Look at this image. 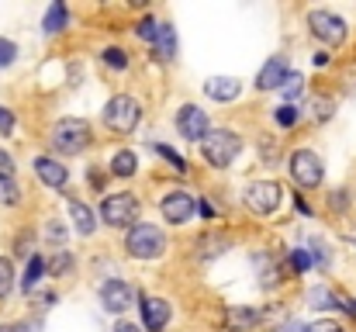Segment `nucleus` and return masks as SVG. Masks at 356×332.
Listing matches in <instances>:
<instances>
[{
	"label": "nucleus",
	"instance_id": "1",
	"mask_svg": "<svg viewBox=\"0 0 356 332\" xmlns=\"http://www.w3.org/2000/svg\"><path fill=\"white\" fill-rule=\"evenodd\" d=\"M94 142V132H90V121L83 118H59L52 128H49V145L59 156H80L87 152V145Z\"/></svg>",
	"mask_w": 356,
	"mask_h": 332
},
{
	"label": "nucleus",
	"instance_id": "2",
	"mask_svg": "<svg viewBox=\"0 0 356 332\" xmlns=\"http://www.w3.org/2000/svg\"><path fill=\"white\" fill-rule=\"evenodd\" d=\"M166 249H170V242H166V232H163L159 225L138 221V225H131V228L124 232V253H128L131 260L152 263V260H159Z\"/></svg>",
	"mask_w": 356,
	"mask_h": 332
},
{
	"label": "nucleus",
	"instance_id": "3",
	"mask_svg": "<svg viewBox=\"0 0 356 332\" xmlns=\"http://www.w3.org/2000/svg\"><path fill=\"white\" fill-rule=\"evenodd\" d=\"M238 152H242V139L236 128H211L208 139L201 142V156L215 170H229L238 159Z\"/></svg>",
	"mask_w": 356,
	"mask_h": 332
},
{
	"label": "nucleus",
	"instance_id": "4",
	"mask_svg": "<svg viewBox=\"0 0 356 332\" xmlns=\"http://www.w3.org/2000/svg\"><path fill=\"white\" fill-rule=\"evenodd\" d=\"M138 215H142V201H138V194H131V191H115V194H108L104 201H101V212H97V219L104 221L108 228H131V225H138Z\"/></svg>",
	"mask_w": 356,
	"mask_h": 332
},
{
	"label": "nucleus",
	"instance_id": "5",
	"mask_svg": "<svg viewBox=\"0 0 356 332\" xmlns=\"http://www.w3.org/2000/svg\"><path fill=\"white\" fill-rule=\"evenodd\" d=\"M287 173H291V180L301 191H315L325 180V163H322V156L315 149H294L287 156Z\"/></svg>",
	"mask_w": 356,
	"mask_h": 332
},
{
	"label": "nucleus",
	"instance_id": "6",
	"mask_svg": "<svg viewBox=\"0 0 356 332\" xmlns=\"http://www.w3.org/2000/svg\"><path fill=\"white\" fill-rule=\"evenodd\" d=\"M138 121H142V104L131 94H115L104 104V125L115 135H131L138 128Z\"/></svg>",
	"mask_w": 356,
	"mask_h": 332
},
{
	"label": "nucleus",
	"instance_id": "7",
	"mask_svg": "<svg viewBox=\"0 0 356 332\" xmlns=\"http://www.w3.org/2000/svg\"><path fill=\"white\" fill-rule=\"evenodd\" d=\"M284 198H287V191H284V184H277V180H252L245 191H242V201H245V208L252 212V215H273L280 205H284Z\"/></svg>",
	"mask_w": 356,
	"mask_h": 332
},
{
	"label": "nucleus",
	"instance_id": "8",
	"mask_svg": "<svg viewBox=\"0 0 356 332\" xmlns=\"http://www.w3.org/2000/svg\"><path fill=\"white\" fill-rule=\"evenodd\" d=\"M308 31H312L322 45H329V49H339V45L346 42V35H350L346 21H343L339 14H332V10H322V7L308 10Z\"/></svg>",
	"mask_w": 356,
	"mask_h": 332
},
{
	"label": "nucleus",
	"instance_id": "9",
	"mask_svg": "<svg viewBox=\"0 0 356 332\" xmlns=\"http://www.w3.org/2000/svg\"><path fill=\"white\" fill-rule=\"evenodd\" d=\"M194 212H197V198H194L191 191H184V187H173V191H166V194L159 198V215H163L166 225H173V228L187 225V221L194 219Z\"/></svg>",
	"mask_w": 356,
	"mask_h": 332
},
{
	"label": "nucleus",
	"instance_id": "10",
	"mask_svg": "<svg viewBox=\"0 0 356 332\" xmlns=\"http://www.w3.org/2000/svg\"><path fill=\"white\" fill-rule=\"evenodd\" d=\"M177 132H180L187 142L201 145V142L208 139V132H211V118H208V111L197 108V104H184V108L177 111Z\"/></svg>",
	"mask_w": 356,
	"mask_h": 332
},
{
	"label": "nucleus",
	"instance_id": "11",
	"mask_svg": "<svg viewBox=\"0 0 356 332\" xmlns=\"http://www.w3.org/2000/svg\"><path fill=\"white\" fill-rule=\"evenodd\" d=\"M138 315H142V329L145 332H163L170 326V301L166 298H156V294H138Z\"/></svg>",
	"mask_w": 356,
	"mask_h": 332
},
{
	"label": "nucleus",
	"instance_id": "12",
	"mask_svg": "<svg viewBox=\"0 0 356 332\" xmlns=\"http://www.w3.org/2000/svg\"><path fill=\"white\" fill-rule=\"evenodd\" d=\"M101 305H104V312H111V315L128 312V308L135 305V291H131V284L121 280V277L104 280V284H101Z\"/></svg>",
	"mask_w": 356,
	"mask_h": 332
},
{
	"label": "nucleus",
	"instance_id": "13",
	"mask_svg": "<svg viewBox=\"0 0 356 332\" xmlns=\"http://www.w3.org/2000/svg\"><path fill=\"white\" fill-rule=\"evenodd\" d=\"M35 177L49 187V191H66V184H70V170L56 159V156H35Z\"/></svg>",
	"mask_w": 356,
	"mask_h": 332
},
{
	"label": "nucleus",
	"instance_id": "14",
	"mask_svg": "<svg viewBox=\"0 0 356 332\" xmlns=\"http://www.w3.org/2000/svg\"><path fill=\"white\" fill-rule=\"evenodd\" d=\"M287 73H291L287 56H270V59L259 66V73H256V90H263V94L280 90V84L287 80Z\"/></svg>",
	"mask_w": 356,
	"mask_h": 332
},
{
	"label": "nucleus",
	"instance_id": "15",
	"mask_svg": "<svg viewBox=\"0 0 356 332\" xmlns=\"http://www.w3.org/2000/svg\"><path fill=\"white\" fill-rule=\"evenodd\" d=\"M259 322H263V312L252 305H229L222 312V326L229 332H252Z\"/></svg>",
	"mask_w": 356,
	"mask_h": 332
},
{
	"label": "nucleus",
	"instance_id": "16",
	"mask_svg": "<svg viewBox=\"0 0 356 332\" xmlns=\"http://www.w3.org/2000/svg\"><path fill=\"white\" fill-rule=\"evenodd\" d=\"M238 94H242V84H238L236 77H208V80H204V97H211V101H218V104L236 101Z\"/></svg>",
	"mask_w": 356,
	"mask_h": 332
},
{
	"label": "nucleus",
	"instance_id": "17",
	"mask_svg": "<svg viewBox=\"0 0 356 332\" xmlns=\"http://www.w3.org/2000/svg\"><path fill=\"white\" fill-rule=\"evenodd\" d=\"M70 219H73V228H76L80 235H87V239H90V235L97 232V225H101V221H97V212H94L87 201H80V198H70Z\"/></svg>",
	"mask_w": 356,
	"mask_h": 332
},
{
	"label": "nucleus",
	"instance_id": "18",
	"mask_svg": "<svg viewBox=\"0 0 356 332\" xmlns=\"http://www.w3.org/2000/svg\"><path fill=\"white\" fill-rule=\"evenodd\" d=\"M45 270H49L45 256H42V253H31V256H28V263H24V277H21V291H24L28 298L38 291V284H42Z\"/></svg>",
	"mask_w": 356,
	"mask_h": 332
},
{
	"label": "nucleus",
	"instance_id": "19",
	"mask_svg": "<svg viewBox=\"0 0 356 332\" xmlns=\"http://www.w3.org/2000/svg\"><path fill=\"white\" fill-rule=\"evenodd\" d=\"M256 267H259V287L263 291H273L284 277H280V260L270 256V253H259L256 256Z\"/></svg>",
	"mask_w": 356,
	"mask_h": 332
},
{
	"label": "nucleus",
	"instance_id": "20",
	"mask_svg": "<svg viewBox=\"0 0 356 332\" xmlns=\"http://www.w3.org/2000/svg\"><path fill=\"white\" fill-rule=\"evenodd\" d=\"M152 56L159 63H173L177 59V31H173V24H159V38H156Z\"/></svg>",
	"mask_w": 356,
	"mask_h": 332
},
{
	"label": "nucleus",
	"instance_id": "21",
	"mask_svg": "<svg viewBox=\"0 0 356 332\" xmlns=\"http://www.w3.org/2000/svg\"><path fill=\"white\" fill-rule=\"evenodd\" d=\"M229 239L225 235H218V232H208V235H201L197 242H194V249H197V256L201 260H215V256H222V253H229Z\"/></svg>",
	"mask_w": 356,
	"mask_h": 332
},
{
	"label": "nucleus",
	"instance_id": "22",
	"mask_svg": "<svg viewBox=\"0 0 356 332\" xmlns=\"http://www.w3.org/2000/svg\"><path fill=\"white\" fill-rule=\"evenodd\" d=\"M135 170H138V156H135L131 149H118V152L111 156V163H108V173H111V177H121V180L135 177Z\"/></svg>",
	"mask_w": 356,
	"mask_h": 332
},
{
	"label": "nucleus",
	"instance_id": "23",
	"mask_svg": "<svg viewBox=\"0 0 356 332\" xmlns=\"http://www.w3.org/2000/svg\"><path fill=\"white\" fill-rule=\"evenodd\" d=\"M66 21H70V7H66L63 0H56V3H49V10H45V17H42V31H45V35H59V31L66 28Z\"/></svg>",
	"mask_w": 356,
	"mask_h": 332
},
{
	"label": "nucleus",
	"instance_id": "24",
	"mask_svg": "<svg viewBox=\"0 0 356 332\" xmlns=\"http://www.w3.org/2000/svg\"><path fill=\"white\" fill-rule=\"evenodd\" d=\"M308 305H312V308H322V312H329V308L346 312V301H343L336 291H329V287H312V291H308Z\"/></svg>",
	"mask_w": 356,
	"mask_h": 332
},
{
	"label": "nucleus",
	"instance_id": "25",
	"mask_svg": "<svg viewBox=\"0 0 356 332\" xmlns=\"http://www.w3.org/2000/svg\"><path fill=\"white\" fill-rule=\"evenodd\" d=\"M159 24L163 21H156L152 14H145L138 24H135V35H138V42H145L149 49H156V38H159Z\"/></svg>",
	"mask_w": 356,
	"mask_h": 332
},
{
	"label": "nucleus",
	"instance_id": "26",
	"mask_svg": "<svg viewBox=\"0 0 356 332\" xmlns=\"http://www.w3.org/2000/svg\"><path fill=\"white\" fill-rule=\"evenodd\" d=\"M305 94V77L301 73H287V80L280 84V97H284V104H294V97H301Z\"/></svg>",
	"mask_w": 356,
	"mask_h": 332
},
{
	"label": "nucleus",
	"instance_id": "27",
	"mask_svg": "<svg viewBox=\"0 0 356 332\" xmlns=\"http://www.w3.org/2000/svg\"><path fill=\"white\" fill-rule=\"evenodd\" d=\"M152 152H156V156H163V159H166V163H170L177 173H187V170H191V166H187V159H184L177 149H170L166 142H152Z\"/></svg>",
	"mask_w": 356,
	"mask_h": 332
},
{
	"label": "nucleus",
	"instance_id": "28",
	"mask_svg": "<svg viewBox=\"0 0 356 332\" xmlns=\"http://www.w3.org/2000/svg\"><path fill=\"white\" fill-rule=\"evenodd\" d=\"M14 263L7 260V256H0V305L10 298V291H14Z\"/></svg>",
	"mask_w": 356,
	"mask_h": 332
},
{
	"label": "nucleus",
	"instance_id": "29",
	"mask_svg": "<svg viewBox=\"0 0 356 332\" xmlns=\"http://www.w3.org/2000/svg\"><path fill=\"white\" fill-rule=\"evenodd\" d=\"M308 253H312V263L318 267V270H325L329 263H332V256H329V246L322 242V239H308V246H305Z\"/></svg>",
	"mask_w": 356,
	"mask_h": 332
},
{
	"label": "nucleus",
	"instance_id": "30",
	"mask_svg": "<svg viewBox=\"0 0 356 332\" xmlns=\"http://www.w3.org/2000/svg\"><path fill=\"white\" fill-rule=\"evenodd\" d=\"M287 263H291V270H294V274H308V270L315 267V263H312V253H308L305 246L291 249V253H287Z\"/></svg>",
	"mask_w": 356,
	"mask_h": 332
},
{
	"label": "nucleus",
	"instance_id": "31",
	"mask_svg": "<svg viewBox=\"0 0 356 332\" xmlns=\"http://www.w3.org/2000/svg\"><path fill=\"white\" fill-rule=\"evenodd\" d=\"M73 270V253L70 249H56V256H52V263H49V274L52 277H66Z\"/></svg>",
	"mask_w": 356,
	"mask_h": 332
},
{
	"label": "nucleus",
	"instance_id": "32",
	"mask_svg": "<svg viewBox=\"0 0 356 332\" xmlns=\"http://www.w3.org/2000/svg\"><path fill=\"white\" fill-rule=\"evenodd\" d=\"M101 59H104L111 70H118V73H124V70H128V52H124L121 45H108V49L101 52Z\"/></svg>",
	"mask_w": 356,
	"mask_h": 332
},
{
	"label": "nucleus",
	"instance_id": "33",
	"mask_svg": "<svg viewBox=\"0 0 356 332\" xmlns=\"http://www.w3.org/2000/svg\"><path fill=\"white\" fill-rule=\"evenodd\" d=\"M273 121H277V128H294L301 121V111L294 108V104H280V108L273 111Z\"/></svg>",
	"mask_w": 356,
	"mask_h": 332
},
{
	"label": "nucleus",
	"instance_id": "34",
	"mask_svg": "<svg viewBox=\"0 0 356 332\" xmlns=\"http://www.w3.org/2000/svg\"><path fill=\"white\" fill-rule=\"evenodd\" d=\"M24 198H21V187L14 184V180H3L0 184V205H7V208H17Z\"/></svg>",
	"mask_w": 356,
	"mask_h": 332
},
{
	"label": "nucleus",
	"instance_id": "35",
	"mask_svg": "<svg viewBox=\"0 0 356 332\" xmlns=\"http://www.w3.org/2000/svg\"><path fill=\"white\" fill-rule=\"evenodd\" d=\"M332 111H336V104H332L329 97H315V101H312V118H315V121H329Z\"/></svg>",
	"mask_w": 356,
	"mask_h": 332
},
{
	"label": "nucleus",
	"instance_id": "36",
	"mask_svg": "<svg viewBox=\"0 0 356 332\" xmlns=\"http://www.w3.org/2000/svg\"><path fill=\"white\" fill-rule=\"evenodd\" d=\"M14 59H17V45H14L10 38H3V35H0V70L14 66Z\"/></svg>",
	"mask_w": 356,
	"mask_h": 332
},
{
	"label": "nucleus",
	"instance_id": "37",
	"mask_svg": "<svg viewBox=\"0 0 356 332\" xmlns=\"http://www.w3.org/2000/svg\"><path fill=\"white\" fill-rule=\"evenodd\" d=\"M329 208H332V212H346V208H350V191H346V187L332 191V194H329Z\"/></svg>",
	"mask_w": 356,
	"mask_h": 332
},
{
	"label": "nucleus",
	"instance_id": "38",
	"mask_svg": "<svg viewBox=\"0 0 356 332\" xmlns=\"http://www.w3.org/2000/svg\"><path fill=\"white\" fill-rule=\"evenodd\" d=\"M3 180H14V156L7 149H0V184Z\"/></svg>",
	"mask_w": 356,
	"mask_h": 332
},
{
	"label": "nucleus",
	"instance_id": "39",
	"mask_svg": "<svg viewBox=\"0 0 356 332\" xmlns=\"http://www.w3.org/2000/svg\"><path fill=\"white\" fill-rule=\"evenodd\" d=\"M305 332H346L336 319H318V322H312V326H305Z\"/></svg>",
	"mask_w": 356,
	"mask_h": 332
},
{
	"label": "nucleus",
	"instance_id": "40",
	"mask_svg": "<svg viewBox=\"0 0 356 332\" xmlns=\"http://www.w3.org/2000/svg\"><path fill=\"white\" fill-rule=\"evenodd\" d=\"M14 125H17V118H14V111H10V108H3V104H0V135L7 139V135L14 132Z\"/></svg>",
	"mask_w": 356,
	"mask_h": 332
},
{
	"label": "nucleus",
	"instance_id": "41",
	"mask_svg": "<svg viewBox=\"0 0 356 332\" xmlns=\"http://www.w3.org/2000/svg\"><path fill=\"white\" fill-rule=\"evenodd\" d=\"M45 235H49L52 246H59V242H66V225H59V221L52 219L49 221V228H45Z\"/></svg>",
	"mask_w": 356,
	"mask_h": 332
},
{
	"label": "nucleus",
	"instance_id": "42",
	"mask_svg": "<svg viewBox=\"0 0 356 332\" xmlns=\"http://www.w3.org/2000/svg\"><path fill=\"white\" fill-rule=\"evenodd\" d=\"M31 242H35V239H31V232H21V235H17V242H14V253H17V256H28V253H31V249H28Z\"/></svg>",
	"mask_w": 356,
	"mask_h": 332
},
{
	"label": "nucleus",
	"instance_id": "43",
	"mask_svg": "<svg viewBox=\"0 0 356 332\" xmlns=\"http://www.w3.org/2000/svg\"><path fill=\"white\" fill-rule=\"evenodd\" d=\"M31 301L38 305V312H45V308H52L56 294H52V291H38V294H31Z\"/></svg>",
	"mask_w": 356,
	"mask_h": 332
},
{
	"label": "nucleus",
	"instance_id": "44",
	"mask_svg": "<svg viewBox=\"0 0 356 332\" xmlns=\"http://www.w3.org/2000/svg\"><path fill=\"white\" fill-rule=\"evenodd\" d=\"M294 208H298L301 215H308V219H312V205H308V201H305L301 194H294Z\"/></svg>",
	"mask_w": 356,
	"mask_h": 332
},
{
	"label": "nucleus",
	"instance_id": "45",
	"mask_svg": "<svg viewBox=\"0 0 356 332\" xmlns=\"http://www.w3.org/2000/svg\"><path fill=\"white\" fill-rule=\"evenodd\" d=\"M197 212H201L204 219H215V208H211V205H208L204 198H197Z\"/></svg>",
	"mask_w": 356,
	"mask_h": 332
},
{
	"label": "nucleus",
	"instance_id": "46",
	"mask_svg": "<svg viewBox=\"0 0 356 332\" xmlns=\"http://www.w3.org/2000/svg\"><path fill=\"white\" fill-rule=\"evenodd\" d=\"M115 332H142V326H135V322H118Z\"/></svg>",
	"mask_w": 356,
	"mask_h": 332
},
{
	"label": "nucleus",
	"instance_id": "47",
	"mask_svg": "<svg viewBox=\"0 0 356 332\" xmlns=\"http://www.w3.org/2000/svg\"><path fill=\"white\" fill-rule=\"evenodd\" d=\"M329 59H332L329 52H315V66H318V70H322V66H329Z\"/></svg>",
	"mask_w": 356,
	"mask_h": 332
},
{
	"label": "nucleus",
	"instance_id": "48",
	"mask_svg": "<svg viewBox=\"0 0 356 332\" xmlns=\"http://www.w3.org/2000/svg\"><path fill=\"white\" fill-rule=\"evenodd\" d=\"M346 312H350V315H356V298H350V301H346Z\"/></svg>",
	"mask_w": 356,
	"mask_h": 332
},
{
	"label": "nucleus",
	"instance_id": "49",
	"mask_svg": "<svg viewBox=\"0 0 356 332\" xmlns=\"http://www.w3.org/2000/svg\"><path fill=\"white\" fill-rule=\"evenodd\" d=\"M0 332H17V326H0Z\"/></svg>",
	"mask_w": 356,
	"mask_h": 332
}]
</instances>
